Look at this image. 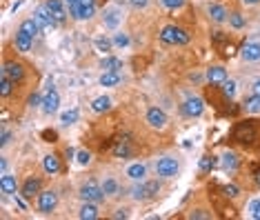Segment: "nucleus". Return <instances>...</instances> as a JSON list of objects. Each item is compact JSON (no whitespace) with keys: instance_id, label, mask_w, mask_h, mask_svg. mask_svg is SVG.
<instances>
[{"instance_id":"f257e3e1","label":"nucleus","mask_w":260,"mask_h":220,"mask_svg":"<svg viewBox=\"0 0 260 220\" xmlns=\"http://www.w3.org/2000/svg\"><path fill=\"white\" fill-rule=\"evenodd\" d=\"M160 40L167 42V45H187L189 34L185 32V29H180V27H176V25H167V27H162Z\"/></svg>"},{"instance_id":"f03ea898","label":"nucleus","mask_w":260,"mask_h":220,"mask_svg":"<svg viewBox=\"0 0 260 220\" xmlns=\"http://www.w3.org/2000/svg\"><path fill=\"white\" fill-rule=\"evenodd\" d=\"M158 191H160V183H158V180H147V183L138 185V187L134 189V198L136 200H151V198H156Z\"/></svg>"},{"instance_id":"7ed1b4c3","label":"nucleus","mask_w":260,"mask_h":220,"mask_svg":"<svg viewBox=\"0 0 260 220\" xmlns=\"http://www.w3.org/2000/svg\"><path fill=\"white\" fill-rule=\"evenodd\" d=\"M104 196L107 194L103 191V187H98V185H94V183L85 185V187L80 189V198H83L85 203H103Z\"/></svg>"},{"instance_id":"20e7f679","label":"nucleus","mask_w":260,"mask_h":220,"mask_svg":"<svg viewBox=\"0 0 260 220\" xmlns=\"http://www.w3.org/2000/svg\"><path fill=\"white\" fill-rule=\"evenodd\" d=\"M205 109V102L203 98H198V96H189L185 102H182V114L189 116V118H198V116L203 114Z\"/></svg>"},{"instance_id":"39448f33","label":"nucleus","mask_w":260,"mask_h":220,"mask_svg":"<svg viewBox=\"0 0 260 220\" xmlns=\"http://www.w3.org/2000/svg\"><path fill=\"white\" fill-rule=\"evenodd\" d=\"M156 171H158V176H162V178H173L178 173L176 158H160L156 165Z\"/></svg>"},{"instance_id":"423d86ee","label":"nucleus","mask_w":260,"mask_h":220,"mask_svg":"<svg viewBox=\"0 0 260 220\" xmlns=\"http://www.w3.org/2000/svg\"><path fill=\"white\" fill-rule=\"evenodd\" d=\"M56 204H58V196L53 191H42L38 196V209H40V214H52L56 209Z\"/></svg>"},{"instance_id":"0eeeda50","label":"nucleus","mask_w":260,"mask_h":220,"mask_svg":"<svg viewBox=\"0 0 260 220\" xmlns=\"http://www.w3.org/2000/svg\"><path fill=\"white\" fill-rule=\"evenodd\" d=\"M147 125L154 127V129H165L167 127V114L162 109H158V107H151V109L147 111Z\"/></svg>"},{"instance_id":"6e6552de","label":"nucleus","mask_w":260,"mask_h":220,"mask_svg":"<svg viewBox=\"0 0 260 220\" xmlns=\"http://www.w3.org/2000/svg\"><path fill=\"white\" fill-rule=\"evenodd\" d=\"M34 18H36V22L40 25L42 32H49V29H53V25H56V18L49 14L47 7H38L36 14H34Z\"/></svg>"},{"instance_id":"1a4fd4ad","label":"nucleus","mask_w":260,"mask_h":220,"mask_svg":"<svg viewBox=\"0 0 260 220\" xmlns=\"http://www.w3.org/2000/svg\"><path fill=\"white\" fill-rule=\"evenodd\" d=\"M2 73H5L7 78L14 80V83H18V80H22V76H25V67H22L20 63H16V60H9V63L2 65Z\"/></svg>"},{"instance_id":"9d476101","label":"nucleus","mask_w":260,"mask_h":220,"mask_svg":"<svg viewBox=\"0 0 260 220\" xmlns=\"http://www.w3.org/2000/svg\"><path fill=\"white\" fill-rule=\"evenodd\" d=\"M58 105H60V98H58V91L56 89H49L42 98V111L45 114H53L58 111Z\"/></svg>"},{"instance_id":"9b49d317","label":"nucleus","mask_w":260,"mask_h":220,"mask_svg":"<svg viewBox=\"0 0 260 220\" xmlns=\"http://www.w3.org/2000/svg\"><path fill=\"white\" fill-rule=\"evenodd\" d=\"M243 58L247 63L260 60V42H244L243 45Z\"/></svg>"},{"instance_id":"f8f14e48","label":"nucleus","mask_w":260,"mask_h":220,"mask_svg":"<svg viewBox=\"0 0 260 220\" xmlns=\"http://www.w3.org/2000/svg\"><path fill=\"white\" fill-rule=\"evenodd\" d=\"M45 7H47L49 14L56 18V22H63L65 18H67V11H65V7H63V2H60V0H47V2H45Z\"/></svg>"},{"instance_id":"ddd939ff","label":"nucleus","mask_w":260,"mask_h":220,"mask_svg":"<svg viewBox=\"0 0 260 220\" xmlns=\"http://www.w3.org/2000/svg\"><path fill=\"white\" fill-rule=\"evenodd\" d=\"M20 194H22V198H34L36 194H40V180L38 178H27L25 180V185H22V189H20Z\"/></svg>"},{"instance_id":"4468645a","label":"nucleus","mask_w":260,"mask_h":220,"mask_svg":"<svg viewBox=\"0 0 260 220\" xmlns=\"http://www.w3.org/2000/svg\"><path fill=\"white\" fill-rule=\"evenodd\" d=\"M103 18H104V27L114 29V27H118V22L122 20V14H120V9H116V7H107Z\"/></svg>"},{"instance_id":"2eb2a0df","label":"nucleus","mask_w":260,"mask_h":220,"mask_svg":"<svg viewBox=\"0 0 260 220\" xmlns=\"http://www.w3.org/2000/svg\"><path fill=\"white\" fill-rule=\"evenodd\" d=\"M32 45H34V36H29L27 32L18 29V34H16V47H18V51H29V49H32Z\"/></svg>"},{"instance_id":"dca6fc26","label":"nucleus","mask_w":260,"mask_h":220,"mask_svg":"<svg viewBox=\"0 0 260 220\" xmlns=\"http://www.w3.org/2000/svg\"><path fill=\"white\" fill-rule=\"evenodd\" d=\"M16 178L14 176H7V173H2V178H0V189H2V194L5 196H11L16 194Z\"/></svg>"},{"instance_id":"f3484780","label":"nucleus","mask_w":260,"mask_h":220,"mask_svg":"<svg viewBox=\"0 0 260 220\" xmlns=\"http://www.w3.org/2000/svg\"><path fill=\"white\" fill-rule=\"evenodd\" d=\"M207 80L211 85L225 83V80H227V71H225L223 67H211V69H207Z\"/></svg>"},{"instance_id":"a211bd4d","label":"nucleus","mask_w":260,"mask_h":220,"mask_svg":"<svg viewBox=\"0 0 260 220\" xmlns=\"http://www.w3.org/2000/svg\"><path fill=\"white\" fill-rule=\"evenodd\" d=\"M209 16H211L213 22H225L229 16V11L225 9L223 5H209Z\"/></svg>"},{"instance_id":"6ab92c4d","label":"nucleus","mask_w":260,"mask_h":220,"mask_svg":"<svg viewBox=\"0 0 260 220\" xmlns=\"http://www.w3.org/2000/svg\"><path fill=\"white\" fill-rule=\"evenodd\" d=\"M127 176H129L131 180H142L147 176V167L145 165H140V163H134V165L127 167Z\"/></svg>"},{"instance_id":"aec40b11","label":"nucleus","mask_w":260,"mask_h":220,"mask_svg":"<svg viewBox=\"0 0 260 220\" xmlns=\"http://www.w3.org/2000/svg\"><path fill=\"white\" fill-rule=\"evenodd\" d=\"M120 71H104L103 76H100V85L103 87H116V85H120Z\"/></svg>"},{"instance_id":"412c9836","label":"nucleus","mask_w":260,"mask_h":220,"mask_svg":"<svg viewBox=\"0 0 260 220\" xmlns=\"http://www.w3.org/2000/svg\"><path fill=\"white\" fill-rule=\"evenodd\" d=\"M80 218L83 220H94L98 218V207H96V203H85L83 207H80Z\"/></svg>"},{"instance_id":"4be33fe9","label":"nucleus","mask_w":260,"mask_h":220,"mask_svg":"<svg viewBox=\"0 0 260 220\" xmlns=\"http://www.w3.org/2000/svg\"><path fill=\"white\" fill-rule=\"evenodd\" d=\"M91 109H94L96 114H104V111H109L111 109V98H107V96L96 98L94 102H91Z\"/></svg>"},{"instance_id":"5701e85b","label":"nucleus","mask_w":260,"mask_h":220,"mask_svg":"<svg viewBox=\"0 0 260 220\" xmlns=\"http://www.w3.org/2000/svg\"><path fill=\"white\" fill-rule=\"evenodd\" d=\"M42 167H45V171H47V173H58V171H60V160H58L53 153H52V156H45Z\"/></svg>"},{"instance_id":"b1692460","label":"nucleus","mask_w":260,"mask_h":220,"mask_svg":"<svg viewBox=\"0 0 260 220\" xmlns=\"http://www.w3.org/2000/svg\"><path fill=\"white\" fill-rule=\"evenodd\" d=\"M236 138H238L240 142H249L251 138H254V129H251V125L243 122V125L238 127V131H236Z\"/></svg>"},{"instance_id":"393cba45","label":"nucleus","mask_w":260,"mask_h":220,"mask_svg":"<svg viewBox=\"0 0 260 220\" xmlns=\"http://www.w3.org/2000/svg\"><path fill=\"white\" fill-rule=\"evenodd\" d=\"M103 69L104 71H120V69H122V63H120L118 58H114V56H107L103 60Z\"/></svg>"},{"instance_id":"a878e982","label":"nucleus","mask_w":260,"mask_h":220,"mask_svg":"<svg viewBox=\"0 0 260 220\" xmlns=\"http://www.w3.org/2000/svg\"><path fill=\"white\" fill-rule=\"evenodd\" d=\"M244 109L249 111V114H260V96L251 94L249 98L244 100Z\"/></svg>"},{"instance_id":"bb28decb","label":"nucleus","mask_w":260,"mask_h":220,"mask_svg":"<svg viewBox=\"0 0 260 220\" xmlns=\"http://www.w3.org/2000/svg\"><path fill=\"white\" fill-rule=\"evenodd\" d=\"M20 29H22V32H27L29 36H36V34L40 32V25L36 22V18H29V20H22Z\"/></svg>"},{"instance_id":"cd10ccee","label":"nucleus","mask_w":260,"mask_h":220,"mask_svg":"<svg viewBox=\"0 0 260 220\" xmlns=\"http://www.w3.org/2000/svg\"><path fill=\"white\" fill-rule=\"evenodd\" d=\"M11 91H14V80L7 78L5 73H2V76H0V94H2V96H9Z\"/></svg>"},{"instance_id":"c85d7f7f","label":"nucleus","mask_w":260,"mask_h":220,"mask_svg":"<svg viewBox=\"0 0 260 220\" xmlns=\"http://www.w3.org/2000/svg\"><path fill=\"white\" fill-rule=\"evenodd\" d=\"M69 14H71L76 20H83V5H80L78 0H69Z\"/></svg>"},{"instance_id":"c756f323","label":"nucleus","mask_w":260,"mask_h":220,"mask_svg":"<svg viewBox=\"0 0 260 220\" xmlns=\"http://www.w3.org/2000/svg\"><path fill=\"white\" fill-rule=\"evenodd\" d=\"M223 165H225V169H231L234 171L236 167H238V158H236V153L234 152H227L223 156Z\"/></svg>"},{"instance_id":"7c9ffc66","label":"nucleus","mask_w":260,"mask_h":220,"mask_svg":"<svg viewBox=\"0 0 260 220\" xmlns=\"http://www.w3.org/2000/svg\"><path fill=\"white\" fill-rule=\"evenodd\" d=\"M103 191L107 196H116V194H118V183H116L114 178H107L103 183Z\"/></svg>"},{"instance_id":"2f4dec72","label":"nucleus","mask_w":260,"mask_h":220,"mask_svg":"<svg viewBox=\"0 0 260 220\" xmlns=\"http://www.w3.org/2000/svg\"><path fill=\"white\" fill-rule=\"evenodd\" d=\"M96 49H98V51H103V53H109L111 51V40H109V38H104V36L96 38Z\"/></svg>"},{"instance_id":"473e14b6","label":"nucleus","mask_w":260,"mask_h":220,"mask_svg":"<svg viewBox=\"0 0 260 220\" xmlns=\"http://www.w3.org/2000/svg\"><path fill=\"white\" fill-rule=\"evenodd\" d=\"M76 120H78V111L76 109H69L60 116V122H63V125H73Z\"/></svg>"},{"instance_id":"72a5a7b5","label":"nucleus","mask_w":260,"mask_h":220,"mask_svg":"<svg viewBox=\"0 0 260 220\" xmlns=\"http://www.w3.org/2000/svg\"><path fill=\"white\" fill-rule=\"evenodd\" d=\"M213 167H216V158L213 156H203L200 158V169H203V171H211Z\"/></svg>"},{"instance_id":"f704fd0d","label":"nucleus","mask_w":260,"mask_h":220,"mask_svg":"<svg viewBox=\"0 0 260 220\" xmlns=\"http://www.w3.org/2000/svg\"><path fill=\"white\" fill-rule=\"evenodd\" d=\"M247 211H249V216L254 220H260V200H251L249 207H247Z\"/></svg>"},{"instance_id":"c9c22d12","label":"nucleus","mask_w":260,"mask_h":220,"mask_svg":"<svg viewBox=\"0 0 260 220\" xmlns=\"http://www.w3.org/2000/svg\"><path fill=\"white\" fill-rule=\"evenodd\" d=\"M229 22H231V27H234V29H243V27H244V18L240 16L238 11H234V14L229 16Z\"/></svg>"},{"instance_id":"e433bc0d","label":"nucleus","mask_w":260,"mask_h":220,"mask_svg":"<svg viewBox=\"0 0 260 220\" xmlns=\"http://www.w3.org/2000/svg\"><path fill=\"white\" fill-rule=\"evenodd\" d=\"M223 91H225V96H227V98H234V96H236V83H234V80H225V83H223Z\"/></svg>"},{"instance_id":"4c0bfd02","label":"nucleus","mask_w":260,"mask_h":220,"mask_svg":"<svg viewBox=\"0 0 260 220\" xmlns=\"http://www.w3.org/2000/svg\"><path fill=\"white\" fill-rule=\"evenodd\" d=\"M114 153L118 158H127V156H129V147H127L125 142H118V145L114 147Z\"/></svg>"},{"instance_id":"58836bf2","label":"nucleus","mask_w":260,"mask_h":220,"mask_svg":"<svg viewBox=\"0 0 260 220\" xmlns=\"http://www.w3.org/2000/svg\"><path fill=\"white\" fill-rule=\"evenodd\" d=\"M114 45H118V47H127V45H129V36H127V34H116Z\"/></svg>"},{"instance_id":"ea45409f","label":"nucleus","mask_w":260,"mask_h":220,"mask_svg":"<svg viewBox=\"0 0 260 220\" xmlns=\"http://www.w3.org/2000/svg\"><path fill=\"white\" fill-rule=\"evenodd\" d=\"M162 7H167V9H178V7L185 5V0H160Z\"/></svg>"},{"instance_id":"a19ab883","label":"nucleus","mask_w":260,"mask_h":220,"mask_svg":"<svg viewBox=\"0 0 260 220\" xmlns=\"http://www.w3.org/2000/svg\"><path fill=\"white\" fill-rule=\"evenodd\" d=\"M76 160H78L80 165H87L89 160H91V153H89V152H85V149H83V152H78V153H76Z\"/></svg>"},{"instance_id":"79ce46f5","label":"nucleus","mask_w":260,"mask_h":220,"mask_svg":"<svg viewBox=\"0 0 260 220\" xmlns=\"http://www.w3.org/2000/svg\"><path fill=\"white\" fill-rule=\"evenodd\" d=\"M225 196H229V198H236V196H238V187H234V185H227V187H225Z\"/></svg>"},{"instance_id":"37998d69","label":"nucleus","mask_w":260,"mask_h":220,"mask_svg":"<svg viewBox=\"0 0 260 220\" xmlns=\"http://www.w3.org/2000/svg\"><path fill=\"white\" fill-rule=\"evenodd\" d=\"M9 140H11V131H2V136H0V145L5 147V145H9Z\"/></svg>"},{"instance_id":"c03bdc74","label":"nucleus","mask_w":260,"mask_h":220,"mask_svg":"<svg viewBox=\"0 0 260 220\" xmlns=\"http://www.w3.org/2000/svg\"><path fill=\"white\" fill-rule=\"evenodd\" d=\"M131 7H136V9H142V7L149 5V0H129Z\"/></svg>"},{"instance_id":"a18cd8bd","label":"nucleus","mask_w":260,"mask_h":220,"mask_svg":"<svg viewBox=\"0 0 260 220\" xmlns=\"http://www.w3.org/2000/svg\"><path fill=\"white\" fill-rule=\"evenodd\" d=\"M29 105H32V107H38V105H42V100H40V96H38V94H34V96H32V98H29Z\"/></svg>"},{"instance_id":"49530a36","label":"nucleus","mask_w":260,"mask_h":220,"mask_svg":"<svg viewBox=\"0 0 260 220\" xmlns=\"http://www.w3.org/2000/svg\"><path fill=\"white\" fill-rule=\"evenodd\" d=\"M14 203H16V207H18V209H20V211H27V204H25V203H22V200H20V198H18V196H16V194H14Z\"/></svg>"},{"instance_id":"de8ad7c7","label":"nucleus","mask_w":260,"mask_h":220,"mask_svg":"<svg viewBox=\"0 0 260 220\" xmlns=\"http://www.w3.org/2000/svg\"><path fill=\"white\" fill-rule=\"evenodd\" d=\"M251 94H254V96H260V80H256V83L251 85Z\"/></svg>"},{"instance_id":"09e8293b","label":"nucleus","mask_w":260,"mask_h":220,"mask_svg":"<svg viewBox=\"0 0 260 220\" xmlns=\"http://www.w3.org/2000/svg\"><path fill=\"white\" fill-rule=\"evenodd\" d=\"M127 216H129V214H127V209H118L114 214V218H127Z\"/></svg>"},{"instance_id":"8fccbe9b","label":"nucleus","mask_w":260,"mask_h":220,"mask_svg":"<svg viewBox=\"0 0 260 220\" xmlns=\"http://www.w3.org/2000/svg\"><path fill=\"white\" fill-rule=\"evenodd\" d=\"M191 218H209V216H207V214H203V211H193Z\"/></svg>"},{"instance_id":"3c124183","label":"nucleus","mask_w":260,"mask_h":220,"mask_svg":"<svg viewBox=\"0 0 260 220\" xmlns=\"http://www.w3.org/2000/svg\"><path fill=\"white\" fill-rule=\"evenodd\" d=\"M243 2H244V5H249V7H254V5H258L260 0H243Z\"/></svg>"},{"instance_id":"603ef678","label":"nucleus","mask_w":260,"mask_h":220,"mask_svg":"<svg viewBox=\"0 0 260 220\" xmlns=\"http://www.w3.org/2000/svg\"><path fill=\"white\" fill-rule=\"evenodd\" d=\"M80 5H96V0H78Z\"/></svg>"},{"instance_id":"864d4df0","label":"nucleus","mask_w":260,"mask_h":220,"mask_svg":"<svg viewBox=\"0 0 260 220\" xmlns=\"http://www.w3.org/2000/svg\"><path fill=\"white\" fill-rule=\"evenodd\" d=\"M256 183H258V187H260V169L256 171Z\"/></svg>"},{"instance_id":"5fc2aeb1","label":"nucleus","mask_w":260,"mask_h":220,"mask_svg":"<svg viewBox=\"0 0 260 220\" xmlns=\"http://www.w3.org/2000/svg\"><path fill=\"white\" fill-rule=\"evenodd\" d=\"M67 2H69V0H67Z\"/></svg>"}]
</instances>
